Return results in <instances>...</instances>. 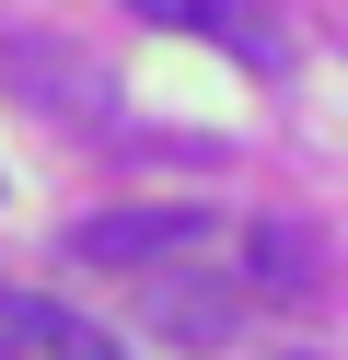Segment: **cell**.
I'll return each mask as SVG.
<instances>
[{"label":"cell","mask_w":348,"mask_h":360,"mask_svg":"<svg viewBox=\"0 0 348 360\" xmlns=\"http://www.w3.org/2000/svg\"><path fill=\"white\" fill-rule=\"evenodd\" d=\"M151 326L186 337V349H221V337H232V290L221 279H162L151 290Z\"/></svg>","instance_id":"obj_3"},{"label":"cell","mask_w":348,"mask_h":360,"mask_svg":"<svg viewBox=\"0 0 348 360\" xmlns=\"http://www.w3.org/2000/svg\"><path fill=\"white\" fill-rule=\"evenodd\" d=\"M209 221L186 210V198H151V210H93V221H70V256L82 267H151V256H186Z\"/></svg>","instance_id":"obj_1"},{"label":"cell","mask_w":348,"mask_h":360,"mask_svg":"<svg viewBox=\"0 0 348 360\" xmlns=\"http://www.w3.org/2000/svg\"><path fill=\"white\" fill-rule=\"evenodd\" d=\"M58 360H116V349H105V337H82V326H70V337H58Z\"/></svg>","instance_id":"obj_5"},{"label":"cell","mask_w":348,"mask_h":360,"mask_svg":"<svg viewBox=\"0 0 348 360\" xmlns=\"http://www.w3.org/2000/svg\"><path fill=\"white\" fill-rule=\"evenodd\" d=\"M128 12H139V24H162V35H221L244 70H278V58H290V47H278V24H267V12H244V0H128Z\"/></svg>","instance_id":"obj_2"},{"label":"cell","mask_w":348,"mask_h":360,"mask_svg":"<svg viewBox=\"0 0 348 360\" xmlns=\"http://www.w3.org/2000/svg\"><path fill=\"white\" fill-rule=\"evenodd\" d=\"M244 290H314V244L290 221H255V256H244Z\"/></svg>","instance_id":"obj_4"}]
</instances>
